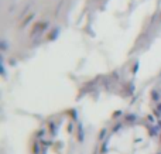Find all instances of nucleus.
<instances>
[{"label":"nucleus","instance_id":"1","mask_svg":"<svg viewBox=\"0 0 161 154\" xmlns=\"http://www.w3.org/2000/svg\"><path fill=\"white\" fill-rule=\"evenodd\" d=\"M133 143H134V136L129 130L113 136V138L110 140V144L113 146V149H116V151H120V153L130 151L131 147H133Z\"/></svg>","mask_w":161,"mask_h":154},{"label":"nucleus","instance_id":"2","mask_svg":"<svg viewBox=\"0 0 161 154\" xmlns=\"http://www.w3.org/2000/svg\"><path fill=\"white\" fill-rule=\"evenodd\" d=\"M133 136H134V141H140V143H143L145 138H147V130H144L143 127H137L136 130L133 132Z\"/></svg>","mask_w":161,"mask_h":154},{"label":"nucleus","instance_id":"3","mask_svg":"<svg viewBox=\"0 0 161 154\" xmlns=\"http://www.w3.org/2000/svg\"><path fill=\"white\" fill-rule=\"evenodd\" d=\"M153 153H154V149L151 146H145V147L136 150V154H153Z\"/></svg>","mask_w":161,"mask_h":154},{"label":"nucleus","instance_id":"4","mask_svg":"<svg viewBox=\"0 0 161 154\" xmlns=\"http://www.w3.org/2000/svg\"><path fill=\"white\" fill-rule=\"evenodd\" d=\"M107 154H122L120 151H110V153H107Z\"/></svg>","mask_w":161,"mask_h":154}]
</instances>
